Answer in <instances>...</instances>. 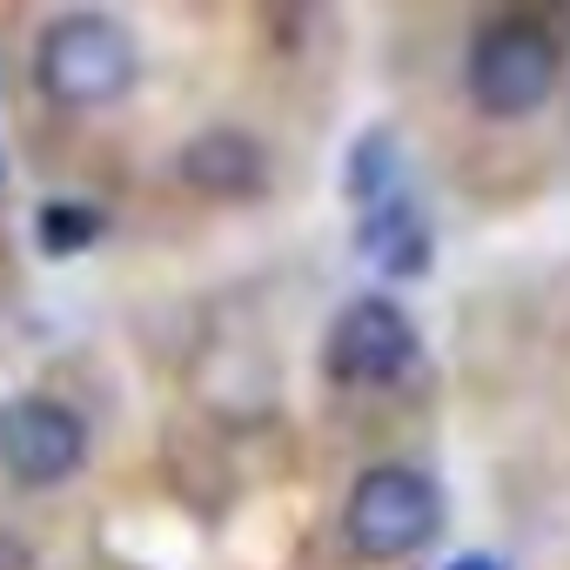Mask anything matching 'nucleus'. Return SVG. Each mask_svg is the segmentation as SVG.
<instances>
[{"label":"nucleus","instance_id":"7","mask_svg":"<svg viewBox=\"0 0 570 570\" xmlns=\"http://www.w3.org/2000/svg\"><path fill=\"white\" fill-rule=\"evenodd\" d=\"M95 235H101L95 208H81V202H48V208H41V248H48V255H75V248H88Z\"/></svg>","mask_w":570,"mask_h":570},{"label":"nucleus","instance_id":"3","mask_svg":"<svg viewBox=\"0 0 570 570\" xmlns=\"http://www.w3.org/2000/svg\"><path fill=\"white\" fill-rule=\"evenodd\" d=\"M436 523H443L436 483L410 463L363 470L350 490V510H343V530L363 557H416L436 537Z\"/></svg>","mask_w":570,"mask_h":570},{"label":"nucleus","instance_id":"5","mask_svg":"<svg viewBox=\"0 0 570 570\" xmlns=\"http://www.w3.org/2000/svg\"><path fill=\"white\" fill-rule=\"evenodd\" d=\"M88 456V423L55 403V396H14L0 410V470L28 490H48L61 476H75Z\"/></svg>","mask_w":570,"mask_h":570},{"label":"nucleus","instance_id":"2","mask_svg":"<svg viewBox=\"0 0 570 570\" xmlns=\"http://www.w3.org/2000/svg\"><path fill=\"white\" fill-rule=\"evenodd\" d=\"M557 75H563L557 35H550L543 21H523V14L490 21V28L476 35V48H470V101H476L483 115H497V121L537 115V108L550 101Z\"/></svg>","mask_w":570,"mask_h":570},{"label":"nucleus","instance_id":"6","mask_svg":"<svg viewBox=\"0 0 570 570\" xmlns=\"http://www.w3.org/2000/svg\"><path fill=\"white\" fill-rule=\"evenodd\" d=\"M175 175H181L195 195H208V202H242V195H255V188L268 181V155H262V141H248L242 128H202V135L175 155Z\"/></svg>","mask_w":570,"mask_h":570},{"label":"nucleus","instance_id":"1","mask_svg":"<svg viewBox=\"0 0 570 570\" xmlns=\"http://www.w3.org/2000/svg\"><path fill=\"white\" fill-rule=\"evenodd\" d=\"M41 95L61 108H108L135 88V41L108 14H61L35 55Z\"/></svg>","mask_w":570,"mask_h":570},{"label":"nucleus","instance_id":"4","mask_svg":"<svg viewBox=\"0 0 570 570\" xmlns=\"http://www.w3.org/2000/svg\"><path fill=\"white\" fill-rule=\"evenodd\" d=\"M323 370L343 390H383V383L410 376L416 370V330H410V316L396 303H383V296L350 303L336 316L330 343H323Z\"/></svg>","mask_w":570,"mask_h":570},{"label":"nucleus","instance_id":"8","mask_svg":"<svg viewBox=\"0 0 570 570\" xmlns=\"http://www.w3.org/2000/svg\"><path fill=\"white\" fill-rule=\"evenodd\" d=\"M456 570H503V563H490V557H463Z\"/></svg>","mask_w":570,"mask_h":570}]
</instances>
